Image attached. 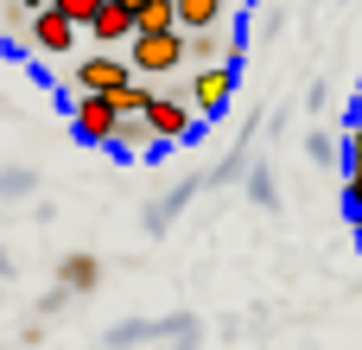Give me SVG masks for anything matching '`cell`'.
Here are the masks:
<instances>
[{
  "label": "cell",
  "mask_w": 362,
  "mask_h": 350,
  "mask_svg": "<svg viewBox=\"0 0 362 350\" xmlns=\"http://www.w3.org/2000/svg\"><path fill=\"white\" fill-rule=\"evenodd\" d=\"M350 166H362V121H350Z\"/></svg>",
  "instance_id": "13"
},
{
  "label": "cell",
  "mask_w": 362,
  "mask_h": 350,
  "mask_svg": "<svg viewBox=\"0 0 362 350\" xmlns=\"http://www.w3.org/2000/svg\"><path fill=\"white\" fill-rule=\"evenodd\" d=\"M344 204H350V217L362 223V166H350V172H344Z\"/></svg>",
  "instance_id": "12"
},
{
  "label": "cell",
  "mask_w": 362,
  "mask_h": 350,
  "mask_svg": "<svg viewBox=\"0 0 362 350\" xmlns=\"http://www.w3.org/2000/svg\"><path fill=\"white\" fill-rule=\"evenodd\" d=\"M159 32H178V0H146L140 6V38H159Z\"/></svg>",
  "instance_id": "9"
},
{
  "label": "cell",
  "mask_w": 362,
  "mask_h": 350,
  "mask_svg": "<svg viewBox=\"0 0 362 350\" xmlns=\"http://www.w3.org/2000/svg\"><path fill=\"white\" fill-rule=\"evenodd\" d=\"M140 147H153V128H146V115H121L115 153H140Z\"/></svg>",
  "instance_id": "10"
},
{
  "label": "cell",
  "mask_w": 362,
  "mask_h": 350,
  "mask_svg": "<svg viewBox=\"0 0 362 350\" xmlns=\"http://www.w3.org/2000/svg\"><path fill=\"white\" fill-rule=\"evenodd\" d=\"M127 83H140V70H134L127 57L95 51V57H83V64H76V89H83V96H121Z\"/></svg>",
  "instance_id": "3"
},
{
  "label": "cell",
  "mask_w": 362,
  "mask_h": 350,
  "mask_svg": "<svg viewBox=\"0 0 362 350\" xmlns=\"http://www.w3.org/2000/svg\"><path fill=\"white\" fill-rule=\"evenodd\" d=\"M356 121H362V89H356Z\"/></svg>",
  "instance_id": "16"
},
{
  "label": "cell",
  "mask_w": 362,
  "mask_h": 350,
  "mask_svg": "<svg viewBox=\"0 0 362 350\" xmlns=\"http://www.w3.org/2000/svg\"><path fill=\"white\" fill-rule=\"evenodd\" d=\"M146 128H153V140H185V134L197 128V108L178 102V96H159V102L146 108Z\"/></svg>",
  "instance_id": "5"
},
{
  "label": "cell",
  "mask_w": 362,
  "mask_h": 350,
  "mask_svg": "<svg viewBox=\"0 0 362 350\" xmlns=\"http://www.w3.org/2000/svg\"><path fill=\"white\" fill-rule=\"evenodd\" d=\"M223 0H178V32H216Z\"/></svg>",
  "instance_id": "8"
},
{
  "label": "cell",
  "mask_w": 362,
  "mask_h": 350,
  "mask_svg": "<svg viewBox=\"0 0 362 350\" xmlns=\"http://www.w3.org/2000/svg\"><path fill=\"white\" fill-rule=\"evenodd\" d=\"M127 64H134L140 77H165V70L191 64V38H185V32H159V38H134V45H127Z\"/></svg>",
  "instance_id": "1"
},
{
  "label": "cell",
  "mask_w": 362,
  "mask_h": 350,
  "mask_svg": "<svg viewBox=\"0 0 362 350\" xmlns=\"http://www.w3.org/2000/svg\"><path fill=\"white\" fill-rule=\"evenodd\" d=\"M25 38H32L38 51H51V57H57V51H70V45H76V26H70L57 6H45V13H32V32H25Z\"/></svg>",
  "instance_id": "6"
},
{
  "label": "cell",
  "mask_w": 362,
  "mask_h": 350,
  "mask_svg": "<svg viewBox=\"0 0 362 350\" xmlns=\"http://www.w3.org/2000/svg\"><path fill=\"white\" fill-rule=\"evenodd\" d=\"M229 96H235V70L229 64H216V70H197L191 77V108H197V121H210V115H223L229 108Z\"/></svg>",
  "instance_id": "4"
},
{
  "label": "cell",
  "mask_w": 362,
  "mask_h": 350,
  "mask_svg": "<svg viewBox=\"0 0 362 350\" xmlns=\"http://www.w3.org/2000/svg\"><path fill=\"white\" fill-rule=\"evenodd\" d=\"M70 128H76V140H89V147H115L121 108H115L108 96H76V102H70Z\"/></svg>",
  "instance_id": "2"
},
{
  "label": "cell",
  "mask_w": 362,
  "mask_h": 350,
  "mask_svg": "<svg viewBox=\"0 0 362 350\" xmlns=\"http://www.w3.org/2000/svg\"><path fill=\"white\" fill-rule=\"evenodd\" d=\"M185 38H191V64H197V70H216V64L235 51V38H223V32H185Z\"/></svg>",
  "instance_id": "7"
},
{
  "label": "cell",
  "mask_w": 362,
  "mask_h": 350,
  "mask_svg": "<svg viewBox=\"0 0 362 350\" xmlns=\"http://www.w3.org/2000/svg\"><path fill=\"white\" fill-rule=\"evenodd\" d=\"M19 6H32V13H45V6H51V0H19Z\"/></svg>",
  "instance_id": "15"
},
{
  "label": "cell",
  "mask_w": 362,
  "mask_h": 350,
  "mask_svg": "<svg viewBox=\"0 0 362 350\" xmlns=\"http://www.w3.org/2000/svg\"><path fill=\"white\" fill-rule=\"evenodd\" d=\"M115 6H127V13H134V19H140V6H146V0H115Z\"/></svg>",
  "instance_id": "14"
},
{
  "label": "cell",
  "mask_w": 362,
  "mask_h": 350,
  "mask_svg": "<svg viewBox=\"0 0 362 350\" xmlns=\"http://www.w3.org/2000/svg\"><path fill=\"white\" fill-rule=\"evenodd\" d=\"M51 6H57L70 26H95V19L108 13V0H51Z\"/></svg>",
  "instance_id": "11"
}]
</instances>
